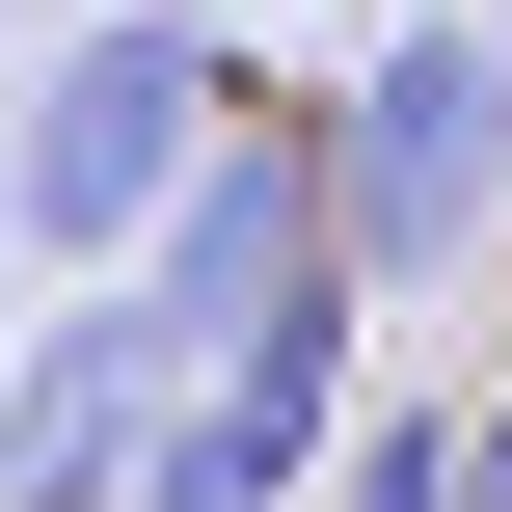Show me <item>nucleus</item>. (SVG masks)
Listing matches in <instances>:
<instances>
[{"instance_id":"obj_1","label":"nucleus","mask_w":512,"mask_h":512,"mask_svg":"<svg viewBox=\"0 0 512 512\" xmlns=\"http://www.w3.org/2000/svg\"><path fill=\"white\" fill-rule=\"evenodd\" d=\"M216 135H243V54H216L189 0L54 27V54L0 81V216H27V270H54V297H135V270H162V216L216 189Z\"/></svg>"},{"instance_id":"obj_2","label":"nucleus","mask_w":512,"mask_h":512,"mask_svg":"<svg viewBox=\"0 0 512 512\" xmlns=\"http://www.w3.org/2000/svg\"><path fill=\"white\" fill-rule=\"evenodd\" d=\"M162 351H189V405L216 378H270V351H351V189H324V108H243L216 135V189L162 216Z\"/></svg>"},{"instance_id":"obj_3","label":"nucleus","mask_w":512,"mask_h":512,"mask_svg":"<svg viewBox=\"0 0 512 512\" xmlns=\"http://www.w3.org/2000/svg\"><path fill=\"white\" fill-rule=\"evenodd\" d=\"M324 189H351V297L486 270V216H512V81H486V0H459V27H405V54L324 108Z\"/></svg>"},{"instance_id":"obj_4","label":"nucleus","mask_w":512,"mask_h":512,"mask_svg":"<svg viewBox=\"0 0 512 512\" xmlns=\"http://www.w3.org/2000/svg\"><path fill=\"white\" fill-rule=\"evenodd\" d=\"M189 459V351H162V297H54L27 351H0V512H135Z\"/></svg>"},{"instance_id":"obj_5","label":"nucleus","mask_w":512,"mask_h":512,"mask_svg":"<svg viewBox=\"0 0 512 512\" xmlns=\"http://www.w3.org/2000/svg\"><path fill=\"white\" fill-rule=\"evenodd\" d=\"M324 512H459V405H378V432H351V486Z\"/></svg>"},{"instance_id":"obj_6","label":"nucleus","mask_w":512,"mask_h":512,"mask_svg":"<svg viewBox=\"0 0 512 512\" xmlns=\"http://www.w3.org/2000/svg\"><path fill=\"white\" fill-rule=\"evenodd\" d=\"M459 512H512V378H486V405H459Z\"/></svg>"},{"instance_id":"obj_7","label":"nucleus","mask_w":512,"mask_h":512,"mask_svg":"<svg viewBox=\"0 0 512 512\" xmlns=\"http://www.w3.org/2000/svg\"><path fill=\"white\" fill-rule=\"evenodd\" d=\"M0 270H27V216H0ZM0 351H27V324H0Z\"/></svg>"},{"instance_id":"obj_8","label":"nucleus","mask_w":512,"mask_h":512,"mask_svg":"<svg viewBox=\"0 0 512 512\" xmlns=\"http://www.w3.org/2000/svg\"><path fill=\"white\" fill-rule=\"evenodd\" d=\"M486 81H512V0H486Z\"/></svg>"}]
</instances>
